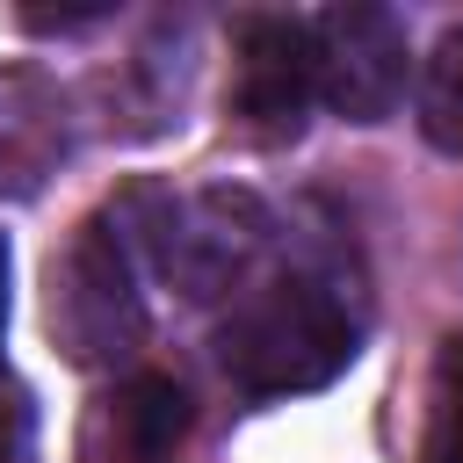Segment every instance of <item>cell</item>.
Here are the masks:
<instances>
[{
	"mask_svg": "<svg viewBox=\"0 0 463 463\" xmlns=\"http://www.w3.org/2000/svg\"><path fill=\"white\" fill-rule=\"evenodd\" d=\"M0 463H36V405L14 376H0Z\"/></svg>",
	"mask_w": 463,
	"mask_h": 463,
	"instance_id": "obj_9",
	"label": "cell"
},
{
	"mask_svg": "<svg viewBox=\"0 0 463 463\" xmlns=\"http://www.w3.org/2000/svg\"><path fill=\"white\" fill-rule=\"evenodd\" d=\"M58 152H65L58 101L29 80H0V188H36Z\"/></svg>",
	"mask_w": 463,
	"mask_h": 463,
	"instance_id": "obj_6",
	"label": "cell"
},
{
	"mask_svg": "<svg viewBox=\"0 0 463 463\" xmlns=\"http://www.w3.org/2000/svg\"><path fill=\"white\" fill-rule=\"evenodd\" d=\"M43 318L65 362L101 369L123 362L145 333V304H137V253L123 239V224L101 210L87 217L58 253H51V289H43Z\"/></svg>",
	"mask_w": 463,
	"mask_h": 463,
	"instance_id": "obj_3",
	"label": "cell"
},
{
	"mask_svg": "<svg viewBox=\"0 0 463 463\" xmlns=\"http://www.w3.org/2000/svg\"><path fill=\"white\" fill-rule=\"evenodd\" d=\"M0 347H7V239H0ZM7 376V369H0Z\"/></svg>",
	"mask_w": 463,
	"mask_h": 463,
	"instance_id": "obj_10",
	"label": "cell"
},
{
	"mask_svg": "<svg viewBox=\"0 0 463 463\" xmlns=\"http://www.w3.org/2000/svg\"><path fill=\"white\" fill-rule=\"evenodd\" d=\"M109 217L123 224L130 253H145L188 304L232 297L246 282L253 253L268 246V210L246 188H203V195L130 188L123 203H109Z\"/></svg>",
	"mask_w": 463,
	"mask_h": 463,
	"instance_id": "obj_2",
	"label": "cell"
},
{
	"mask_svg": "<svg viewBox=\"0 0 463 463\" xmlns=\"http://www.w3.org/2000/svg\"><path fill=\"white\" fill-rule=\"evenodd\" d=\"M159 463H181V456H159Z\"/></svg>",
	"mask_w": 463,
	"mask_h": 463,
	"instance_id": "obj_11",
	"label": "cell"
},
{
	"mask_svg": "<svg viewBox=\"0 0 463 463\" xmlns=\"http://www.w3.org/2000/svg\"><path fill=\"white\" fill-rule=\"evenodd\" d=\"M427 463H463V333L441 340L434 354V383H427Z\"/></svg>",
	"mask_w": 463,
	"mask_h": 463,
	"instance_id": "obj_8",
	"label": "cell"
},
{
	"mask_svg": "<svg viewBox=\"0 0 463 463\" xmlns=\"http://www.w3.org/2000/svg\"><path fill=\"white\" fill-rule=\"evenodd\" d=\"M311 58H318V101L347 123H383L405 101V22L391 7L347 0L311 14Z\"/></svg>",
	"mask_w": 463,
	"mask_h": 463,
	"instance_id": "obj_5",
	"label": "cell"
},
{
	"mask_svg": "<svg viewBox=\"0 0 463 463\" xmlns=\"http://www.w3.org/2000/svg\"><path fill=\"white\" fill-rule=\"evenodd\" d=\"M318 101V58H311V22L304 14H239L232 22V87L224 109L253 145H289L311 123Z\"/></svg>",
	"mask_w": 463,
	"mask_h": 463,
	"instance_id": "obj_4",
	"label": "cell"
},
{
	"mask_svg": "<svg viewBox=\"0 0 463 463\" xmlns=\"http://www.w3.org/2000/svg\"><path fill=\"white\" fill-rule=\"evenodd\" d=\"M420 130L434 152L463 159V22L434 36L427 65H420Z\"/></svg>",
	"mask_w": 463,
	"mask_h": 463,
	"instance_id": "obj_7",
	"label": "cell"
},
{
	"mask_svg": "<svg viewBox=\"0 0 463 463\" xmlns=\"http://www.w3.org/2000/svg\"><path fill=\"white\" fill-rule=\"evenodd\" d=\"M210 354L239 398L275 405V398L326 391L362 354V318L347 311V297L326 275L289 268V275H268L232 297V311L210 333Z\"/></svg>",
	"mask_w": 463,
	"mask_h": 463,
	"instance_id": "obj_1",
	"label": "cell"
}]
</instances>
